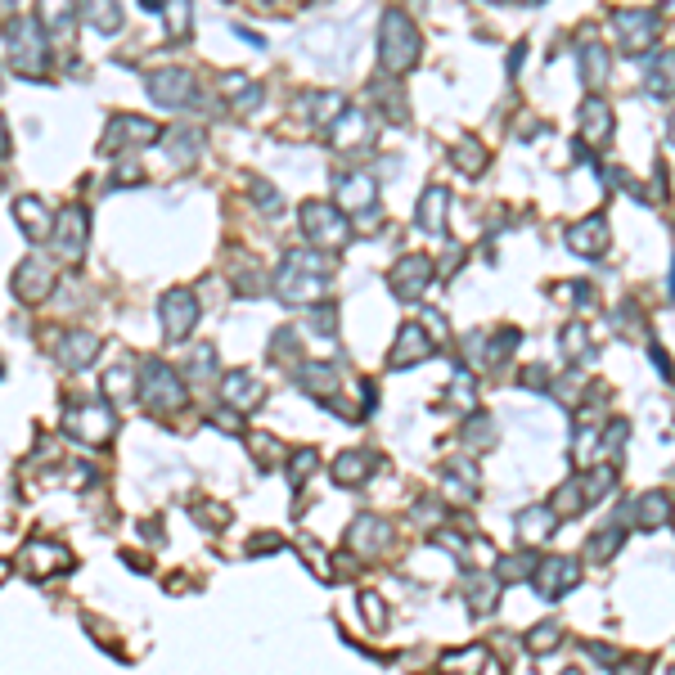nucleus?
Listing matches in <instances>:
<instances>
[{
    "instance_id": "obj_1",
    "label": "nucleus",
    "mask_w": 675,
    "mask_h": 675,
    "mask_svg": "<svg viewBox=\"0 0 675 675\" xmlns=\"http://www.w3.org/2000/svg\"><path fill=\"white\" fill-rule=\"evenodd\" d=\"M329 288V261L311 248H293L284 252V266L275 275V293L284 306H311L324 297Z\"/></svg>"
},
{
    "instance_id": "obj_2",
    "label": "nucleus",
    "mask_w": 675,
    "mask_h": 675,
    "mask_svg": "<svg viewBox=\"0 0 675 675\" xmlns=\"http://www.w3.org/2000/svg\"><path fill=\"white\" fill-rule=\"evenodd\" d=\"M135 401H140L144 410H153V414L185 410V401H189L185 378H180L171 365H162V360H144L140 378H135Z\"/></svg>"
},
{
    "instance_id": "obj_3",
    "label": "nucleus",
    "mask_w": 675,
    "mask_h": 675,
    "mask_svg": "<svg viewBox=\"0 0 675 675\" xmlns=\"http://www.w3.org/2000/svg\"><path fill=\"white\" fill-rule=\"evenodd\" d=\"M5 45H9V68L18 77H32L41 81L45 77V63H50V50H45V27L36 18H14L5 32Z\"/></svg>"
},
{
    "instance_id": "obj_4",
    "label": "nucleus",
    "mask_w": 675,
    "mask_h": 675,
    "mask_svg": "<svg viewBox=\"0 0 675 675\" xmlns=\"http://www.w3.org/2000/svg\"><path fill=\"white\" fill-rule=\"evenodd\" d=\"M378 59H383L387 72H410L419 63V50H423V36L401 9H387L383 14V36H378Z\"/></svg>"
},
{
    "instance_id": "obj_5",
    "label": "nucleus",
    "mask_w": 675,
    "mask_h": 675,
    "mask_svg": "<svg viewBox=\"0 0 675 675\" xmlns=\"http://www.w3.org/2000/svg\"><path fill=\"white\" fill-rule=\"evenodd\" d=\"M59 428H63V437L81 441V446H108L113 432H117V410L104 401V396H99V401H81L63 414Z\"/></svg>"
},
{
    "instance_id": "obj_6",
    "label": "nucleus",
    "mask_w": 675,
    "mask_h": 675,
    "mask_svg": "<svg viewBox=\"0 0 675 675\" xmlns=\"http://www.w3.org/2000/svg\"><path fill=\"white\" fill-rule=\"evenodd\" d=\"M54 257L63 261V266H81V257H86V243H90V216L81 203H68L59 216H54Z\"/></svg>"
},
{
    "instance_id": "obj_7",
    "label": "nucleus",
    "mask_w": 675,
    "mask_h": 675,
    "mask_svg": "<svg viewBox=\"0 0 675 675\" xmlns=\"http://www.w3.org/2000/svg\"><path fill=\"white\" fill-rule=\"evenodd\" d=\"M18 567H23L27 581H50V576L68 572L72 567V554L63 540H50V536H32L23 545V558H18Z\"/></svg>"
},
{
    "instance_id": "obj_8",
    "label": "nucleus",
    "mask_w": 675,
    "mask_h": 675,
    "mask_svg": "<svg viewBox=\"0 0 675 675\" xmlns=\"http://www.w3.org/2000/svg\"><path fill=\"white\" fill-rule=\"evenodd\" d=\"M302 230H306V239H311L315 248H329V252H338L342 243L351 239L342 212L338 207H329V203H306L302 207Z\"/></svg>"
},
{
    "instance_id": "obj_9",
    "label": "nucleus",
    "mask_w": 675,
    "mask_h": 675,
    "mask_svg": "<svg viewBox=\"0 0 675 675\" xmlns=\"http://www.w3.org/2000/svg\"><path fill=\"white\" fill-rule=\"evenodd\" d=\"M158 315H162V333H167V342H185L189 333H194L203 306H198V297L189 293V288H171V293L162 297Z\"/></svg>"
},
{
    "instance_id": "obj_10",
    "label": "nucleus",
    "mask_w": 675,
    "mask_h": 675,
    "mask_svg": "<svg viewBox=\"0 0 675 675\" xmlns=\"http://www.w3.org/2000/svg\"><path fill=\"white\" fill-rule=\"evenodd\" d=\"M657 27H662V18L653 9H621V14H612V32H617V45L626 54L648 50L657 41Z\"/></svg>"
},
{
    "instance_id": "obj_11",
    "label": "nucleus",
    "mask_w": 675,
    "mask_h": 675,
    "mask_svg": "<svg viewBox=\"0 0 675 675\" xmlns=\"http://www.w3.org/2000/svg\"><path fill=\"white\" fill-rule=\"evenodd\" d=\"M54 284H59V266H50V261H41V257L18 261V270H14V297L18 302H27V306L45 302V297L54 293Z\"/></svg>"
},
{
    "instance_id": "obj_12",
    "label": "nucleus",
    "mask_w": 675,
    "mask_h": 675,
    "mask_svg": "<svg viewBox=\"0 0 675 675\" xmlns=\"http://www.w3.org/2000/svg\"><path fill=\"white\" fill-rule=\"evenodd\" d=\"M149 99L158 108H189L198 99V90H194V77H189L185 68H158V72H149Z\"/></svg>"
},
{
    "instance_id": "obj_13",
    "label": "nucleus",
    "mask_w": 675,
    "mask_h": 675,
    "mask_svg": "<svg viewBox=\"0 0 675 675\" xmlns=\"http://www.w3.org/2000/svg\"><path fill=\"white\" fill-rule=\"evenodd\" d=\"M531 581H536V590L545 594V599H558V594H567L581 581V563H576V558H540V563L531 567Z\"/></svg>"
},
{
    "instance_id": "obj_14",
    "label": "nucleus",
    "mask_w": 675,
    "mask_h": 675,
    "mask_svg": "<svg viewBox=\"0 0 675 675\" xmlns=\"http://www.w3.org/2000/svg\"><path fill=\"white\" fill-rule=\"evenodd\" d=\"M153 140H162L158 122L122 113V117H113V122H108V131H104V140H99V149H104V153H117L122 144H153Z\"/></svg>"
},
{
    "instance_id": "obj_15",
    "label": "nucleus",
    "mask_w": 675,
    "mask_h": 675,
    "mask_svg": "<svg viewBox=\"0 0 675 675\" xmlns=\"http://www.w3.org/2000/svg\"><path fill=\"white\" fill-rule=\"evenodd\" d=\"M432 284V261L428 257H401L387 275V288H392L401 302H419L423 288Z\"/></svg>"
},
{
    "instance_id": "obj_16",
    "label": "nucleus",
    "mask_w": 675,
    "mask_h": 675,
    "mask_svg": "<svg viewBox=\"0 0 675 675\" xmlns=\"http://www.w3.org/2000/svg\"><path fill=\"white\" fill-rule=\"evenodd\" d=\"M99 347H104V342H99L95 333L72 329V333H59V342H54V360H59L63 369H72V374H81V369H90L99 360Z\"/></svg>"
},
{
    "instance_id": "obj_17",
    "label": "nucleus",
    "mask_w": 675,
    "mask_h": 675,
    "mask_svg": "<svg viewBox=\"0 0 675 675\" xmlns=\"http://www.w3.org/2000/svg\"><path fill=\"white\" fill-rule=\"evenodd\" d=\"M387 540H392V527H387L383 518H374V513H365V518H356L347 527V549L351 554L374 558V554H383L387 549Z\"/></svg>"
},
{
    "instance_id": "obj_18",
    "label": "nucleus",
    "mask_w": 675,
    "mask_h": 675,
    "mask_svg": "<svg viewBox=\"0 0 675 675\" xmlns=\"http://www.w3.org/2000/svg\"><path fill=\"white\" fill-rule=\"evenodd\" d=\"M428 356H432V342H428V333H423V324H405V329L396 333L392 351H387V369H410Z\"/></svg>"
},
{
    "instance_id": "obj_19",
    "label": "nucleus",
    "mask_w": 675,
    "mask_h": 675,
    "mask_svg": "<svg viewBox=\"0 0 675 675\" xmlns=\"http://www.w3.org/2000/svg\"><path fill=\"white\" fill-rule=\"evenodd\" d=\"M221 392H225V401H230V410H239V414H252L266 401V387H261L248 369H230V374L221 378Z\"/></svg>"
},
{
    "instance_id": "obj_20",
    "label": "nucleus",
    "mask_w": 675,
    "mask_h": 675,
    "mask_svg": "<svg viewBox=\"0 0 675 675\" xmlns=\"http://www.w3.org/2000/svg\"><path fill=\"white\" fill-rule=\"evenodd\" d=\"M338 203L347 207L351 216L369 212V207L378 203V180L369 176V171H351V176H342L338 180Z\"/></svg>"
},
{
    "instance_id": "obj_21",
    "label": "nucleus",
    "mask_w": 675,
    "mask_h": 675,
    "mask_svg": "<svg viewBox=\"0 0 675 675\" xmlns=\"http://www.w3.org/2000/svg\"><path fill=\"white\" fill-rule=\"evenodd\" d=\"M329 140L338 144V149H365V144L374 140V122H369L365 113H356V108H351V113H338L329 122Z\"/></svg>"
},
{
    "instance_id": "obj_22",
    "label": "nucleus",
    "mask_w": 675,
    "mask_h": 675,
    "mask_svg": "<svg viewBox=\"0 0 675 675\" xmlns=\"http://www.w3.org/2000/svg\"><path fill=\"white\" fill-rule=\"evenodd\" d=\"M563 239H567V248L581 252V257H599V252L608 248V221H603V216H585V221H576Z\"/></svg>"
},
{
    "instance_id": "obj_23",
    "label": "nucleus",
    "mask_w": 675,
    "mask_h": 675,
    "mask_svg": "<svg viewBox=\"0 0 675 675\" xmlns=\"http://www.w3.org/2000/svg\"><path fill=\"white\" fill-rule=\"evenodd\" d=\"M14 216H18V225H23V234H27L32 243H45V239L54 234V216L45 212L41 198H27V194H23V198L14 203Z\"/></svg>"
},
{
    "instance_id": "obj_24",
    "label": "nucleus",
    "mask_w": 675,
    "mask_h": 675,
    "mask_svg": "<svg viewBox=\"0 0 675 675\" xmlns=\"http://www.w3.org/2000/svg\"><path fill=\"white\" fill-rule=\"evenodd\" d=\"M374 468H378L374 450H347V455L333 459V477H338V486H365Z\"/></svg>"
},
{
    "instance_id": "obj_25",
    "label": "nucleus",
    "mask_w": 675,
    "mask_h": 675,
    "mask_svg": "<svg viewBox=\"0 0 675 675\" xmlns=\"http://www.w3.org/2000/svg\"><path fill=\"white\" fill-rule=\"evenodd\" d=\"M446 212H450V194L441 185H432L428 194L419 198V230L423 234H432V239H437V234H446Z\"/></svg>"
},
{
    "instance_id": "obj_26",
    "label": "nucleus",
    "mask_w": 675,
    "mask_h": 675,
    "mask_svg": "<svg viewBox=\"0 0 675 675\" xmlns=\"http://www.w3.org/2000/svg\"><path fill=\"white\" fill-rule=\"evenodd\" d=\"M36 23L50 36H72V23H77V5L72 0H36Z\"/></svg>"
},
{
    "instance_id": "obj_27",
    "label": "nucleus",
    "mask_w": 675,
    "mask_h": 675,
    "mask_svg": "<svg viewBox=\"0 0 675 675\" xmlns=\"http://www.w3.org/2000/svg\"><path fill=\"white\" fill-rule=\"evenodd\" d=\"M162 144H167V162L176 158V171H189L198 162V153H203V135L189 131V126H176L171 135H162Z\"/></svg>"
},
{
    "instance_id": "obj_28",
    "label": "nucleus",
    "mask_w": 675,
    "mask_h": 675,
    "mask_svg": "<svg viewBox=\"0 0 675 675\" xmlns=\"http://www.w3.org/2000/svg\"><path fill=\"white\" fill-rule=\"evenodd\" d=\"M612 135V108L603 104L599 95H590L585 99V108H581V140L585 144H603Z\"/></svg>"
},
{
    "instance_id": "obj_29",
    "label": "nucleus",
    "mask_w": 675,
    "mask_h": 675,
    "mask_svg": "<svg viewBox=\"0 0 675 675\" xmlns=\"http://www.w3.org/2000/svg\"><path fill=\"white\" fill-rule=\"evenodd\" d=\"M77 14L86 27H95V32L113 36L117 27H122V9H117V0H77Z\"/></svg>"
},
{
    "instance_id": "obj_30",
    "label": "nucleus",
    "mask_w": 675,
    "mask_h": 675,
    "mask_svg": "<svg viewBox=\"0 0 675 675\" xmlns=\"http://www.w3.org/2000/svg\"><path fill=\"white\" fill-rule=\"evenodd\" d=\"M221 95L230 99L234 113H252V108L261 104V86L257 81H248V77H239V72H225L221 77Z\"/></svg>"
},
{
    "instance_id": "obj_31",
    "label": "nucleus",
    "mask_w": 675,
    "mask_h": 675,
    "mask_svg": "<svg viewBox=\"0 0 675 675\" xmlns=\"http://www.w3.org/2000/svg\"><path fill=\"white\" fill-rule=\"evenodd\" d=\"M302 387L315 396V401H333L338 396V387H342V374L333 365H302Z\"/></svg>"
},
{
    "instance_id": "obj_32",
    "label": "nucleus",
    "mask_w": 675,
    "mask_h": 675,
    "mask_svg": "<svg viewBox=\"0 0 675 675\" xmlns=\"http://www.w3.org/2000/svg\"><path fill=\"white\" fill-rule=\"evenodd\" d=\"M644 90L653 99H662V95H671V90H675V50H662L657 59H648Z\"/></svg>"
},
{
    "instance_id": "obj_33",
    "label": "nucleus",
    "mask_w": 675,
    "mask_h": 675,
    "mask_svg": "<svg viewBox=\"0 0 675 675\" xmlns=\"http://www.w3.org/2000/svg\"><path fill=\"white\" fill-rule=\"evenodd\" d=\"M554 527H558L554 509H522L518 513V536L527 540V545H540L545 536H554Z\"/></svg>"
},
{
    "instance_id": "obj_34",
    "label": "nucleus",
    "mask_w": 675,
    "mask_h": 675,
    "mask_svg": "<svg viewBox=\"0 0 675 675\" xmlns=\"http://www.w3.org/2000/svg\"><path fill=\"white\" fill-rule=\"evenodd\" d=\"M635 513H639L644 527H662V522L675 513V504H671V495L666 491H648V495H639L635 500Z\"/></svg>"
},
{
    "instance_id": "obj_35",
    "label": "nucleus",
    "mask_w": 675,
    "mask_h": 675,
    "mask_svg": "<svg viewBox=\"0 0 675 675\" xmlns=\"http://www.w3.org/2000/svg\"><path fill=\"white\" fill-rule=\"evenodd\" d=\"M441 671L446 675H482L486 671V648L473 644V648H464V653H446L441 657Z\"/></svg>"
},
{
    "instance_id": "obj_36",
    "label": "nucleus",
    "mask_w": 675,
    "mask_h": 675,
    "mask_svg": "<svg viewBox=\"0 0 675 675\" xmlns=\"http://www.w3.org/2000/svg\"><path fill=\"white\" fill-rule=\"evenodd\" d=\"M581 81L590 90H599L608 81V50L603 45H581Z\"/></svg>"
},
{
    "instance_id": "obj_37",
    "label": "nucleus",
    "mask_w": 675,
    "mask_h": 675,
    "mask_svg": "<svg viewBox=\"0 0 675 675\" xmlns=\"http://www.w3.org/2000/svg\"><path fill=\"white\" fill-rule=\"evenodd\" d=\"M455 167L464 171V176H482V171H486V149L473 140V135L455 140Z\"/></svg>"
},
{
    "instance_id": "obj_38",
    "label": "nucleus",
    "mask_w": 675,
    "mask_h": 675,
    "mask_svg": "<svg viewBox=\"0 0 675 675\" xmlns=\"http://www.w3.org/2000/svg\"><path fill=\"white\" fill-rule=\"evenodd\" d=\"M468 608L473 612H486L495 608V594H500V581H491V576H468Z\"/></svg>"
},
{
    "instance_id": "obj_39",
    "label": "nucleus",
    "mask_w": 675,
    "mask_h": 675,
    "mask_svg": "<svg viewBox=\"0 0 675 675\" xmlns=\"http://www.w3.org/2000/svg\"><path fill=\"white\" fill-rule=\"evenodd\" d=\"M248 455L257 459V468H275L279 459H284V450H279V441L270 437V432H252V437H248Z\"/></svg>"
},
{
    "instance_id": "obj_40",
    "label": "nucleus",
    "mask_w": 675,
    "mask_h": 675,
    "mask_svg": "<svg viewBox=\"0 0 675 675\" xmlns=\"http://www.w3.org/2000/svg\"><path fill=\"white\" fill-rule=\"evenodd\" d=\"M464 446L468 450H491L495 446V423L486 419V414H473V419L464 423Z\"/></svg>"
},
{
    "instance_id": "obj_41",
    "label": "nucleus",
    "mask_w": 675,
    "mask_h": 675,
    "mask_svg": "<svg viewBox=\"0 0 675 675\" xmlns=\"http://www.w3.org/2000/svg\"><path fill=\"white\" fill-rule=\"evenodd\" d=\"M311 468H320V450H315V446H302L293 459H288V477H293V491H302V486H306V473H311Z\"/></svg>"
},
{
    "instance_id": "obj_42",
    "label": "nucleus",
    "mask_w": 675,
    "mask_h": 675,
    "mask_svg": "<svg viewBox=\"0 0 675 675\" xmlns=\"http://www.w3.org/2000/svg\"><path fill=\"white\" fill-rule=\"evenodd\" d=\"M185 374H189V378H198V383H207V378L216 374V347H212V342H203V347H194V356H189Z\"/></svg>"
},
{
    "instance_id": "obj_43",
    "label": "nucleus",
    "mask_w": 675,
    "mask_h": 675,
    "mask_svg": "<svg viewBox=\"0 0 675 675\" xmlns=\"http://www.w3.org/2000/svg\"><path fill=\"white\" fill-rule=\"evenodd\" d=\"M558 639H563V626H558V621H540V626L527 635V648L531 653H549Z\"/></svg>"
},
{
    "instance_id": "obj_44",
    "label": "nucleus",
    "mask_w": 675,
    "mask_h": 675,
    "mask_svg": "<svg viewBox=\"0 0 675 675\" xmlns=\"http://www.w3.org/2000/svg\"><path fill=\"white\" fill-rule=\"evenodd\" d=\"M612 482H617V473H612V468H594V473L590 477H585V482H581V491H585V500H599V495H608L612 491Z\"/></svg>"
},
{
    "instance_id": "obj_45",
    "label": "nucleus",
    "mask_w": 675,
    "mask_h": 675,
    "mask_svg": "<svg viewBox=\"0 0 675 675\" xmlns=\"http://www.w3.org/2000/svg\"><path fill=\"white\" fill-rule=\"evenodd\" d=\"M360 612H365L369 630H383L387 626V608H383V599H378L374 590H360Z\"/></svg>"
},
{
    "instance_id": "obj_46",
    "label": "nucleus",
    "mask_w": 675,
    "mask_h": 675,
    "mask_svg": "<svg viewBox=\"0 0 675 675\" xmlns=\"http://www.w3.org/2000/svg\"><path fill=\"white\" fill-rule=\"evenodd\" d=\"M167 27L176 41L189 36V0H167Z\"/></svg>"
},
{
    "instance_id": "obj_47",
    "label": "nucleus",
    "mask_w": 675,
    "mask_h": 675,
    "mask_svg": "<svg viewBox=\"0 0 675 675\" xmlns=\"http://www.w3.org/2000/svg\"><path fill=\"white\" fill-rule=\"evenodd\" d=\"M621 545V527H608V531H599V536L590 540V558L594 563H603V558H612V549Z\"/></svg>"
},
{
    "instance_id": "obj_48",
    "label": "nucleus",
    "mask_w": 675,
    "mask_h": 675,
    "mask_svg": "<svg viewBox=\"0 0 675 675\" xmlns=\"http://www.w3.org/2000/svg\"><path fill=\"white\" fill-rule=\"evenodd\" d=\"M248 189H252V203H257L261 212H279V207H284V198H279L266 180H248Z\"/></svg>"
},
{
    "instance_id": "obj_49",
    "label": "nucleus",
    "mask_w": 675,
    "mask_h": 675,
    "mask_svg": "<svg viewBox=\"0 0 675 675\" xmlns=\"http://www.w3.org/2000/svg\"><path fill=\"white\" fill-rule=\"evenodd\" d=\"M297 549H302V558H306V567H315V572L329 581L333 576V567H329V558H324V549L315 545V540H297Z\"/></svg>"
},
{
    "instance_id": "obj_50",
    "label": "nucleus",
    "mask_w": 675,
    "mask_h": 675,
    "mask_svg": "<svg viewBox=\"0 0 675 675\" xmlns=\"http://www.w3.org/2000/svg\"><path fill=\"white\" fill-rule=\"evenodd\" d=\"M585 351H590L585 329H581V324H567V329H563V356H585Z\"/></svg>"
},
{
    "instance_id": "obj_51",
    "label": "nucleus",
    "mask_w": 675,
    "mask_h": 675,
    "mask_svg": "<svg viewBox=\"0 0 675 675\" xmlns=\"http://www.w3.org/2000/svg\"><path fill=\"white\" fill-rule=\"evenodd\" d=\"M293 356H297V333L293 329L275 333V342H270V360H293Z\"/></svg>"
},
{
    "instance_id": "obj_52",
    "label": "nucleus",
    "mask_w": 675,
    "mask_h": 675,
    "mask_svg": "<svg viewBox=\"0 0 675 675\" xmlns=\"http://www.w3.org/2000/svg\"><path fill=\"white\" fill-rule=\"evenodd\" d=\"M194 513H198V522H203V527H212V531L225 527V509H221V504H198Z\"/></svg>"
},
{
    "instance_id": "obj_53",
    "label": "nucleus",
    "mask_w": 675,
    "mask_h": 675,
    "mask_svg": "<svg viewBox=\"0 0 675 675\" xmlns=\"http://www.w3.org/2000/svg\"><path fill=\"white\" fill-rule=\"evenodd\" d=\"M612 675H648V657H621L612 662Z\"/></svg>"
},
{
    "instance_id": "obj_54",
    "label": "nucleus",
    "mask_w": 675,
    "mask_h": 675,
    "mask_svg": "<svg viewBox=\"0 0 675 675\" xmlns=\"http://www.w3.org/2000/svg\"><path fill=\"white\" fill-rule=\"evenodd\" d=\"M131 180H140V162L122 158V167H117V185H131Z\"/></svg>"
},
{
    "instance_id": "obj_55",
    "label": "nucleus",
    "mask_w": 675,
    "mask_h": 675,
    "mask_svg": "<svg viewBox=\"0 0 675 675\" xmlns=\"http://www.w3.org/2000/svg\"><path fill=\"white\" fill-rule=\"evenodd\" d=\"M423 324H428V329L437 333V342H446V320H441L437 311H423Z\"/></svg>"
},
{
    "instance_id": "obj_56",
    "label": "nucleus",
    "mask_w": 675,
    "mask_h": 675,
    "mask_svg": "<svg viewBox=\"0 0 675 675\" xmlns=\"http://www.w3.org/2000/svg\"><path fill=\"white\" fill-rule=\"evenodd\" d=\"M522 383H527V387H549V378H545V369H522Z\"/></svg>"
},
{
    "instance_id": "obj_57",
    "label": "nucleus",
    "mask_w": 675,
    "mask_h": 675,
    "mask_svg": "<svg viewBox=\"0 0 675 675\" xmlns=\"http://www.w3.org/2000/svg\"><path fill=\"white\" fill-rule=\"evenodd\" d=\"M9 149H14V144H9V126H5V117H0V158H9Z\"/></svg>"
},
{
    "instance_id": "obj_58",
    "label": "nucleus",
    "mask_w": 675,
    "mask_h": 675,
    "mask_svg": "<svg viewBox=\"0 0 675 675\" xmlns=\"http://www.w3.org/2000/svg\"><path fill=\"white\" fill-rule=\"evenodd\" d=\"M9 14H14V0H0V23H9Z\"/></svg>"
},
{
    "instance_id": "obj_59",
    "label": "nucleus",
    "mask_w": 675,
    "mask_h": 675,
    "mask_svg": "<svg viewBox=\"0 0 675 675\" xmlns=\"http://www.w3.org/2000/svg\"><path fill=\"white\" fill-rule=\"evenodd\" d=\"M9 572H14V563H9V558H0V585L9 581Z\"/></svg>"
},
{
    "instance_id": "obj_60",
    "label": "nucleus",
    "mask_w": 675,
    "mask_h": 675,
    "mask_svg": "<svg viewBox=\"0 0 675 675\" xmlns=\"http://www.w3.org/2000/svg\"><path fill=\"white\" fill-rule=\"evenodd\" d=\"M671 140H675V113H671Z\"/></svg>"
},
{
    "instance_id": "obj_61",
    "label": "nucleus",
    "mask_w": 675,
    "mask_h": 675,
    "mask_svg": "<svg viewBox=\"0 0 675 675\" xmlns=\"http://www.w3.org/2000/svg\"><path fill=\"white\" fill-rule=\"evenodd\" d=\"M0 185H5V171H0Z\"/></svg>"
},
{
    "instance_id": "obj_62",
    "label": "nucleus",
    "mask_w": 675,
    "mask_h": 675,
    "mask_svg": "<svg viewBox=\"0 0 675 675\" xmlns=\"http://www.w3.org/2000/svg\"><path fill=\"white\" fill-rule=\"evenodd\" d=\"M567 675H581V671H567Z\"/></svg>"
},
{
    "instance_id": "obj_63",
    "label": "nucleus",
    "mask_w": 675,
    "mask_h": 675,
    "mask_svg": "<svg viewBox=\"0 0 675 675\" xmlns=\"http://www.w3.org/2000/svg\"><path fill=\"white\" fill-rule=\"evenodd\" d=\"M266 5H270V0H266Z\"/></svg>"
}]
</instances>
